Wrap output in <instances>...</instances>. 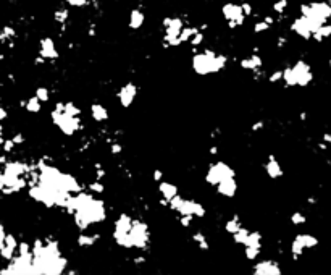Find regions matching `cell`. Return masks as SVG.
<instances>
[{"instance_id": "cell-1", "label": "cell", "mask_w": 331, "mask_h": 275, "mask_svg": "<svg viewBox=\"0 0 331 275\" xmlns=\"http://www.w3.org/2000/svg\"><path fill=\"white\" fill-rule=\"evenodd\" d=\"M136 92H138V89H136L134 84H126V86H123V88H121V91L118 92V97H120V100H121V105H123V107L131 105L133 99H134V96H136Z\"/></svg>"}, {"instance_id": "cell-2", "label": "cell", "mask_w": 331, "mask_h": 275, "mask_svg": "<svg viewBox=\"0 0 331 275\" xmlns=\"http://www.w3.org/2000/svg\"><path fill=\"white\" fill-rule=\"evenodd\" d=\"M236 188H237V186H236L234 178H233V177H229V178L221 180V182L218 183V193H220V194H223V196L231 198V196H234Z\"/></svg>"}, {"instance_id": "cell-3", "label": "cell", "mask_w": 331, "mask_h": 275, "mask_svg": "<svg viewBox=\"0 0 331 275\" xmlns=\"http://www.w3.org/2000/svg\"><path fill=\"white\" fill-rule=\"evenodd\" d=\"M41 55L44 57V59H57L59 57V52L55 50V46L52 39H44L42 41V46H41Z\"/></svg>"}, {"instance_id": "cell-4", "label": "cell", "mask_w": 331, "mask_h": 275, "mask_svg": "<svg viewBox=\"0 0 331 275\" xmlns=\"http://www.w3.org/2000/svg\"><path fill=\"white\" fill-rule=\"evenodd\" d=\"M271 269H278V265L275 262H258L254 265V272L255 273H275V270Z\"/></svg>"}, {"instance_id": "cell-5", "label": "cell", "mask_w": 331, "mask_h": 275, "mask_svg": "<svg viewBox=\"0 0 331 275\" xmlns=\"http://www.w3.org/2000/svg\"><path fill=\"white\" fill-rule=\"evenodd\" d=\"M91 112H92V117H94V120L97 121H104L109 118V113H107V110L104 108V105L100 104H94L91 107Z\"/></svg>"}, {"instance_id": "cell-6", "label": "cell", "mask_w": 331, "mask_h": 275, "mask_svg": "<svg viewBox=\"0 0 331 275\" xmlns=\"http://www.w3.org/2000/svg\"><path fill=\"white\" fill-rule=\"evenodd\" d=\"M160 191H162V194H163L167 201H170L171 198H175L176 194H178L176 186L171 185V183H160Z\"/></svg>"}, {"instance_id": "cell-7", "label": "cell", "mask_w": 331, "mask_h": 275, "mask_svg": "<svg viewBox=\"0 0 331 275\" xmlns=\"http://www.w3.org/2000/svg\"><path fill=\"white\" fill-rule=\"evenodd\" d=\"M144 21V15L141 12H133V17H131V28H139Z\"/></svg>"}, {"instance_id": "cell-8", "label": "cell", "mask_w": 331, "mask_h": 275, "mask_svg": "<svg viewBox=\"0 0 331 275\" xmlns=\"http://www.w3.org/2000/svg\"><path fill=\"white\" fill-rule=\"evenodd\" d=\"M26 108L30 112H39V108H41V100L38 99V97H33L30 102H28V105H26Z\"/></svg>"}, {"instance_id": "cell-9", "label": "cell", "mask_w": 331, "mask_h": 275, "mask_svg": "<svg viewBox=\"0 0 331 275\" xmlns=\"http://www.w3.org/2000/svg\"><path fill=\"white\" fill-rule=\"evenodd\" d=\"M36 97H38L41 102H46V100L49 99V91L46 88H39L38 91H36Z\"/></svg>"}, {"instance_id": "cell-10", "label": "cell", "mask_w": 331, "mask_h": 275, "mask_svg": "<svg viewBox=\"0 0 331 275\" xmlns=\"http://www.w3.org/2000/svg\"><path fill=\"white\" fill-rule=\"evenodd\" d=\"M89 190L94 191V193H102V191H104V185L100 183V180H97L96 183H91V185H89Z\"/></svg>"}, {"instance_id": "cell-11", "label": "cell", "mask_w": 331, "mask_h": 275, "mask_svg": "<svg viewBox=\"0 0 331 275\" xmlns=\"http://www.w3.org/2000/svg\"><path fill=\"white\" fill-rule=\"evenodd\" d=\"M110 151H112L113 154H120V153H121V146H120V144H117V143H113L112 148H110Z\"/></svg>"}, {"instance_id": "cell-12", "label": "cell", "mask_w": 331, "mask_h": 275, "mask_svg": "<svg viewBox=\"0 0 331 275\" xmlns=\"http://www.w3.org/2000/svg\"><path fill=\"white\" fill-rule=\"evenodd\" d=\"M162 177H163V173H162L160 170H155V173H154V180H155V182H160Z\"/></svg>"}, {"instance_id": "cell-13", "label": "cell", "mask_w": 331, "mask_h": 275, "mask_svg": "<svg viewBox=\"0 0 331 275\" xmlns=\"http://www.w3.org/2000/svg\"><path fill=\"white\" fill-rule=\"evenodd\" d=\"M262 125H263V123H262V121H258V123H255V125H254L252 128H254V129H260V128H262Z\"/></svg>"}]
</instances>
